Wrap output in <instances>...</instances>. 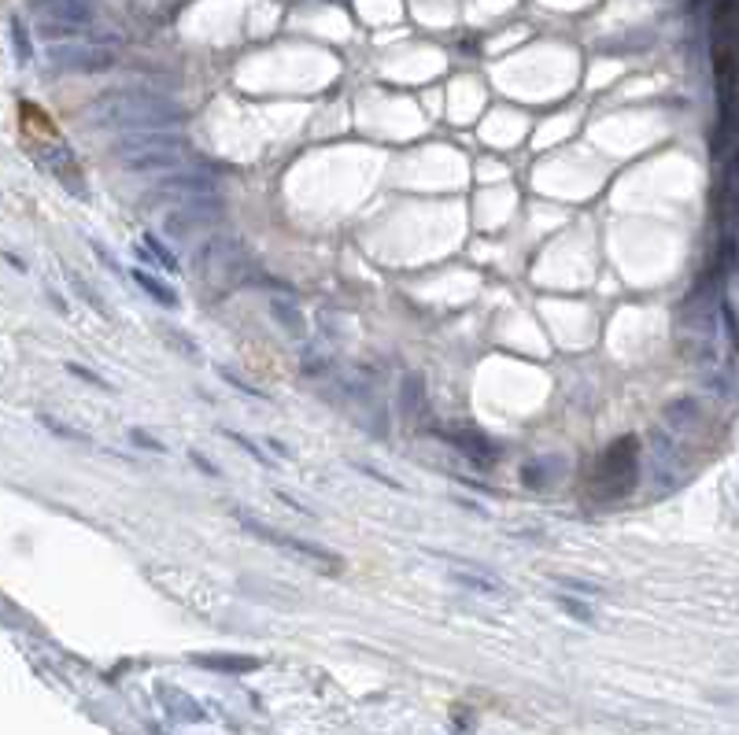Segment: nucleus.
<instances>
[{
  "instance_id": "f257e3e1",
  "label": "nucleus",
  "mask_w": 739,
  "mask_h": 735,
  "mask_svg": "<svg viewBox=\"0 0 739 735\" xmlns=\"http://www.w3.org/2000/svg\"><path fill=\"white\" fill-rule=\"evenodd\" d=\"M89 122L100 130H122V133H141V130H174L185 122V111L178 104H170L152 93H137V89H122V93H108L89 108Z\"/></svg>"
},
{
  "instance_id": "f03ea898",
  "label": "nucleus",
  "mask_w": 739,
  "mask_h": 735,
  "mask_svg": "<svg viewBox=\"0 0 739 735\" xmlns=\"http://www.w3.org/2000/svg\"><path fill=\"white\" fill-rule=\"evenodd\" d=\"M115 159L134 174L148 170H178L189 159V141L170 130H141L122 137L115 145Z\"/></svg>"
},
{
  "instance_id": "7ed1b4c3",
  "label": "nucleus",
  "mask_w": 739,
  "mask_h": 735,
  "mask_svg": "<svg viewBox=\"0 0 739 735\" xmlns=\"http://www.w3.org/2000/svg\"><path fill=\"white\" fill-rule=\"evenodd\" d=\"M222 215H226V204H222L219 193L193 196V200H182V204H174L167 215H163V233H167L170 241L189 244L196 233H204V229L219 226Z\"/></svg>"
},
{
  "instance_id": "20e7f679",
  "label": "nucleus",
  "mask_w": 739,
  "mask_h": 735,
  "mask_svg": "<svg viewBox=\"0 0 739 735\" xmlns=\"http://www.w3.org/2000/svg\"><path fill=\"white\" fill-rule=\"evenodd\" d=\"M89 23H93L89 0H34V26L37 34L49 37V41L82 34Z\"/></svg>"
},
{
  "instance_id": "39448f33",
  "label": "nucleus",
  "mask_w": 739,
  "mask_h": 735,
  "mask_svg": "<svg viewBox=\"0 0 739 735\" xmlns=\"http://www.w3.org/2000/svg\"><path fill=\"white\" fill-rule=\"evenodd\" d=\"M215 193V178L207 170H170L167 178H159L152 189H148V204H182V200H193V196H207Z\"/></svg>"
},
{
  "instance_id": "423d86ee",
  "label": "nucleus",
  "mask_w": 739,
  "mask_h": 735,
  "mask_svg": "<svg viewBox=\"0 0 739 735\" xmlns=\"http://www.w3.org/2000/svg\"><path fill=\"white\" fill-rule=\"evenodd\" d=\"M193 274L196 278H215V274H226L230 278L233 270H241L244 263V244L237 237H207L200 248H193Z\"/></svg>"
},
{
  "instance_id": "0eeeda50",
  "label": "nucleus",
  "mask_w": 739,
  "mask_h": 735,
  "mask_svg": "<svg viewBox=\"0 0 739 735\" xmlns=\"http://www.w3.org/2000/svg\"><path fill=\"white\" fill-rule=\"evenodd\" d=\"M595 477H599V481H606V488L599 492L603 499H614V495L629 492L632 481H636V440L629 436V440H621V444L610 447Z\"/></svg>"
},
{
  "instance_id": "6e6552de",
  "label": "nucleus",
  "mask_w": 739,
  "mask_h": 735,
  "mask_svg": "<svg viewBox=\"0 0 739 735\" xmlns=\"http://www.w3.org/2000/svg\"><path fill=\"white\" fill-rule=\"evenodd\" d=\"M49 63L56 71L100 74L115 67V52L104 45H56V49H49Z\"/></svg>"
},
{
  "instance_id": "1a4fd4ad",
  "label": "nucleus",
  "mask_w": 739,
  "mask_h": 735,
  "mask_svg": "<svg viewBox=\"0 0 739 735\" xmlns=\"http://www.w3.org/2000/svg\"><path fill=\"white\" fill-rule=\"evenodd\" d=\"M233 518L241 521V525H244L248 532H255L259 540L274 543V547H285V551H296V555H303V558H315V562H326V566H333V569L340 566V555H337V551H329V547H322V543H307V540H300V536H281V532H274L270 525H263V521L248 518V514H241V510H233Z\"/></svg>"
},
{
  "instance_id": "9d476101",
  "label": "nucleus",
  "mask_w": 739,
  "mask_h": 735,
  "mask_svg": "<svg viewBox=\"0 0 739 735\" xmlns=\"http://www.w3.org/2000/svg\"><path fill=\"white\" fill-rule=\"evenodd\" d=\"M433 436H440L444 444L462 451L473 466H492V462H499V455H503V447L492 444V440H488L485 433H477V429H433Z\"/></svg>"
},
{
  "instance_id": "9b49d317",
  "label": "nucleus",
  "mask_w": 739,
  "mask_h": 735,
  "mask_svg": "<svg viewBox=\"0 0 739 735\" xmlns=\"http://www.w3.org/2000/svg\"><path fill=\"white\" fill-rule=\"evenodd\" d=\"M562 477H566V455H536L529 462H521V484L533 488V492L555 488Z\"/></svg>"
},
{
  "instance_id": "f8f14e48",
  "label": "nucleus",
  "mask_w": 739,
  "mask_h": 735,
  "mask_svg": "<svg viewBox=\"0 0 739 735\" xmlns=\"http://www.w3.org/2000/svg\"><path fill=\"white\" fill-rule=\"evenodd\" d=\"M425 399H429V392H425V377L422 374H403L400 377V410L407 422H418L425 414Z\"/></svg>"
},
{
  "instance_id": "ddd939ff",
  "label": "nucleus",
  "mask_w": 739,
  "mask_h": 735,
  "mask_svg": "<svg viewBox=\"0 0 739 735\" xmlns=\"http://www.w3.org/2000/svg\"><path fill=\"white\" fill-rule=\"evenodd\" d=\"M156 695H159V702H163V706H167V710L178 717V721H204V706H200L196 699H189L185 691H178V687L159 684Z\"/></svg>"
},
{
  "instance_id": "4468645a",
  "label": "nucleus",
  "mask_w": 739,
  "mask_h": 735,
  "mask_svg": "<svg viewBox=\"0 0 739 735\" xmlns=\"http://www.w3.org/2000/svg\"><path fill=\"white\" fill-rule=\"evenodd\" d=\"M270 314H274V322H278V326L285 329L289 337H296V340L307 337V318H303V311L296 307V303L274 296V300H270Z\"/></svg>"
},
{
  "instance_id": "2eb2a0df",
  "label": "nucleus",
  "mask_w": 739,
  "mask_h": 735,
  "mask_svg": "<svg viewBox=\"0 0 739 735\" xmlns=\"http://www.w3.org/2000/svg\"><path fill=\"white\" fill-rule=\"evenodd\" d=\"M451 580L466 591H477V595H503V584L477 573V569H451Z\"/></svg>"
},
{
  "instance_id": "dca6fc26",
  "label": "nucleus",
  "mask_w": 739,
  "mask_h": 735,
  "mask_svg": "<svg viewBox=\"0 0 739 735\" xmlns=\"http://www.w3.org/2000/svg\"><path fill=\"white\" fill-rule=\"evenodd\" d=\"M134 281L148 292V296H152V300L159 303V307H170V311L178 307V292L170 289V285H163L159 278H152L148 270H141V266H137V270H134Z\"/></svg>"
},
{
  "instance_id": "f3484780",
  "label": "nucleus",
  "mask_w": 739,
  "mask_h": 735,
  "mask_svg": "<svg viewBox=\"0 0 739 735\" xmlns=\"http://www.w3.org/2000/svg\"><path fill=\"white\" fill-rule=\"evenodd\" d=\"M196 665L204 669H219V673H252L259 669V658H207V654H196Z\"/></svg>"
},
{
  "instance_id": "a211bd4d",
  "label": "nucleus",
  "mask_w": 739,
  "mask_h": 735,
  "mask_svg": "<svg viewBox=\"0 0 739 735\" xmlns=\"http://www.w3.org/2000/svg\"><path fill=\"white\" fill-rule=\"evenodd\" d=\"M141 244H145L148 252H152V259H156L159 266H163V270H170V274H178V255L170 252L167 244L159 241L156 233H141Z\"/></svg>"
},
{
  "instance_id": "6ab92c4d",
  "label": "nucleus",
  "mask_w": 739,
  "mask_h": 735,
  "mask_svg": "<svg viewBox=\"0 0 739 735\" xmlns=\"http://www.w3.org/2000/svg\"><path fill=\"white\" fill-rule=\"evenodd\" d=\"M12 45H15V60L19 63L34 60V45H30V34H26L23 19H12Z\"/></svg>"
},
{
  "instance_id": "aec40b11",
  "label": "nucleus",
  "mask_w": 739,
  "mask_h": 735,
  "mask_svg": "<svg viewBox=\"0 0 739 735\" xmlns=\"http://www.w3.org/2000/svg\"><path fill=\"white\" fill-rule=\"evenodd\" d=\"M555 603L566 610L570 617H577V621H584V625H595V610L588 603H577V599H570V595H555Z\"/></svg>"
},
{
  "instance_id": "412c9836",
  "label": "nucleus",
  "mask_w": 739,
  "mask_h": 735,
  "mask_svg": "<svg viewBox=\"0 0 739 735\" xmlns=\"http://www.w3.org/2000/svg\"><path fill=\"white\" fill-rule=\"evenodd\" d=\"M219 377H222V381H226V385H230V388H237V392H244V396H252V399H270L267 392H259V388H252V385H248V381H244V377H237V374H233V370H226V366H219Z\"/></svg>"
},
{
  "instance_id": "4be33fe9",
  "label": "nucleus",
  "mask_w": 739,
  "mask_h": 735,
  "mask_svg": "<svg viewBox=\"0 0 739 735\" xmlns=\"http://www.w3.org/2000/svg\"><path fill=\"white\" fill-rule=\"evenodd\" d=\"M222 436H226V440H233V444H237V447H244V451H248V455H252L255 462H263V466H270V455H267V451H263V447H255L252 440H248V436L233 433V429H222Z\"/></svg>"
},
{
  "instance_id": "5701e85b",
  "label": "nucleus",
  "mask_w": 739,
  "mask_h": 735,
  "mask_svg": "<svg viewBox=\"0 0 739 735\" xmlns=\"http://www.w3.org/2000/svg\"><path fill=\"white\" fill-rule=\"evenodd\" d=\"M41 425H45V429H52L56 436H63V440H78V444H85V440H89L85 433H78V429H67V425H60L56 418H49V414H41Z\"/></svg>"
},
{
  "instance_id": "b1692460",
  "label": "nucleus",
  "mask_w": 739,
  "mask_h": 735,
  "mask_svg": "<svg viewBox=\"0 0 739 735\" xmlns=\"http://www.w3.org/2000/svg\"><path fill=\"white\" fill-rule=\"evenodd\" d=\"M130 440H134L137 447H145V451H152V455H163V451H167V447L159 444L156 436H148L145 429H130Z\"/></svg>"
},
{
  "instance_id": "393cba45",
  "label": "nucleus",
  "mask_w": 739,
  "mask_h": 735,
  "mask_svg": "<svg viewBox=\"0 0 739 735\" xmlns=\"http://www.w3.org/2000/svg\"><path fill=\"white\" fill-rule=\"evenodd\" d=\"M558 588H570V591H581V595H599V584H588V580H577V577H555Z\"/></svg>"
},
{
  "instance_id": "a878e982",
  "label": "nucleus",
  "mask_w": 739,
  "mask_h": 735,
  "mask_svg": "<svg viewBox=\"0 0 739 735\" xmlns=\"http://www.w3.org/2000/svg\"><path fill=\"white\" fill-rule=\"evenodd\" d=\"M67 370H71L74 377H82V381H89V385H97V388H108V381L100 374H93L89 366H78V362H67Z\"/></svg>"
},
{
  "instance_id": "bb28decb",
  "label": "nucleus",
  "mask_w": 739,
  "mask_h": 735,
  "mask_svg": "<svg viewBox=\"0 0 739 735\" xmlns=\"http://www.w3.org/2000/svg\"><path fill=\"white\" fill-rule=\"evenodd\" d=\"M189 462H193V466H200V470H204L207 477H219V466H215V462H207V458L200 455V451H189Z\"/></svg>"
},
{
  "instance_id": "cd10ccee",
  "label": "nucleus",
  "mask_w": 739,
  "mask_h": 735,
  "mask_svg": "<svg viewBox=\"0 0 739 735\" xmlns=\"http://www.w3.org/2000/svg\"><path fill=\"white\" fill-rule=\"evenodd\" d=\"M359 470H363L366 477H374V481H381V484H385V488H392V492H400V484L392 481V477H385V473H377L374 466H363V462H359Z\"/></svg>"
},
{
  "instance_id": "c85d7f7f",
  "label": "nucleus",
  "mask_w": 739,
  "mask_h": 735,
  "mask_svg": "<svg viewBox=\"0 0 739 735\" xmlns=\"http://www.w3.org/2000/svg\"><path fill=\"white\" fill-rule=\"evenodd\" d=\"M278 499H281V503H289L292 510H300V514H311V507H303V503H296V499H292L289 492H278Z\"/></svg>"
},
{
  "instance_id": "c756f323",
  "label": "nucleus",
  "mask_w": 739,
  "mask_h": 735,
  "mask_svg": "<svg viewBox=\"0 0 739 735\" xmlns=\"http://www.w3.org/2000/svg\"><path fill=\"white\" fill-rule=\"evenodd\" d=\"M267 447H274V455L278 458H289V447H281L278 440H267Z\"/></svg>"
}]
</instances>
